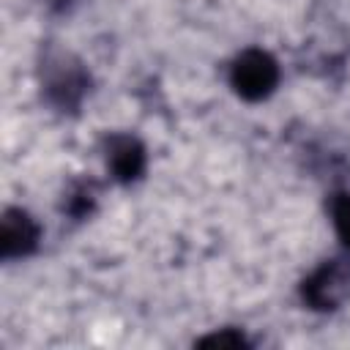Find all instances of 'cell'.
Wrapping results in <instances>:
<instances>
[{
  "label": "cell",
  "mask_w": 350,
  "mask_h": 350,
  "mask_svg": "<svg viewBox=\"0 0 350 350\" xmlns=\"http://www.w3.org/2000/svg\"><path fill=\"white\" fill-rule=\"evenodd\" d=\"M328 211H331V221L339 241L350 249V194H334Z\"/></svg>",
  "instance_id": "cell-7"
},
{
  "label": "cell",
  "mask_w": 350,
  "mask_h": 350,
  "mask_svg": "<svg viewBox=\"0 0 350 350\" xmlns=\"http://www.w3.org/2000/svg\"><path fill=\"white\" fill-rule=\"evenodd\" d=\"M197 345H200V347H219V350H224V347L238 350V347H249V339H246L238 328H221V331H216V334L202 336Z\"/></svg>",
  "instance_id": "cell-8"
},
{
  "label": "cell",
  "mask_w": 350,
  "mask_h": 350,
  "mask_svg": "<svg viewBox=\"0 0 350 350\" xmlns=\"http://www.w3.org/2000/svg\"><path fill=\"white\" fill-rule=\"evenodd\" d=\"M230 85L241 98L262 101L279 85V63L265 49H243L230 66Z\"/></svg>",
  "instance_id": "cell-3"
},
{
  "label": "cell",
  "mask_w": 350,
  "mask_h": 350,
  "mask_svg": "<svg viewBox=\"0 0 350 350\" xmlns=\"http://www.w3.org/2000/svg\"><path fill=\"white\" fill-rule=\"evenodd\" d=\"M96 183L93 180H77L68 191H66V200H63V211L74 219H85L93 213L96 208Z\"/></svg>",
  "instance_id": "cell-6"
},
{
  "label": "cell",
  "mask_w": 350,
  "mask_h": 350,
  "mask_svg": "<svg viewBox=\"0 0 350 350\" xmlns=\"http://www.w3.org/2000/svg\"><path fill=\"white\" fill-rule=\"evenodd\" d=\"M107 167L118 183H134L145 172V145L134 134L107 137Z\"/></svg>",
  "instance_id": "cell-5"
},
{
  "label": "cell",
  "mask_w": 350,
  "mask_h": 350,
  "mask_svg": "<svg viewBox=\"0 0 350 350\" xmlns=\"http://www.w3.org/2000/svg\"><path fill=\"white\" fill-rule=\"evenodd\" d=\"M38 77H41V93L46 104H52L57 112H77L82 98L90 90L88 68L68 49L46 46L38 66Z\"/></svg>",
  "instance_id": "cell-1"
},
{
  "label": "cell",
  "mask_w": 350,
  "mask_h": 350,
  "mask_svg": "<svg viewBox=\"0 0 350 350\" xmlns=\"http://www.w3.org/2000/svg\"><path fill=\"white\" fill-rule=\"evenodd\" d=\"M41 227L38 221L22 208H5L0 219V257L19 260L38 249Z\"/></svg>",
  "instance_id": "cell-4"
},
{
  "label": "cell",
  "mask_w": 350,
  "mask_h": 350,
  "mask_svg": "<svg viewBox=\"0 0 350 350\" xmlns=\"http://www.w3.org/2000/svg\"><path fill=\"white\" fill-rule=\"evenodd\" d=\"M301 298L314 312H334L350 298V254L331 257L301 282Z\"/></svg>",
  "instance_id": "cell-2"
}]
</instances>
